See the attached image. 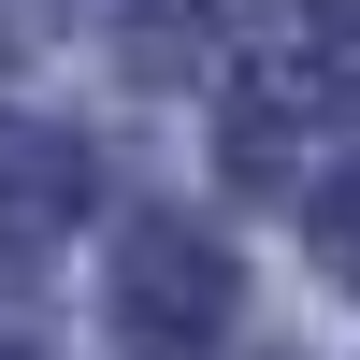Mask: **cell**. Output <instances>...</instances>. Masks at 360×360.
Wrapping results in <instances>:
<instances>
[{
  "label": "cell",
  "instance_id": "3957f363",
  "mask_svg": "<svg viewBox=\"0 0 360 360\" xmlns=\"http://www.w3.org/2000/svg\"><path fill=\"white\" fill-rule=\"evenodd\" d=\"M0 58H15V0H0Z\"/></svg>",
  "mask_w": 360,
  "mask_h": 360
},
{
  "label": "cell",
  "instance_id": "6da1fadb",
  "mask_svg": "<svg viewBox=\"0 0 360 360\" xmlns=\"http://www.w3.org/2000/svg\"><path fill=\"white\" fill-rule=\"evenodd\" d=\"M231 317V259L202 245V231H130V288H115V332H130L144 360H188L202 332H217Z\"/></svg>",
  "mask_w": 360,
  "mask_h": 360
},
{
  "label": "cell",
  "instance_id": "7a4b0ae2",
  "mask_svg": "<svg viewBox=\"0 0 360 360\" xmlns=\"http://www.w3.org/2000/svg\"><path fill=\"white\" fill-rule=\"evenodd\" d=\"M317 245H332V274L360 288V173H346V188H332V202H317Z\"/></svg>",
  "mask_w": 360,
  "mask_h": 360
}]
</instances>
